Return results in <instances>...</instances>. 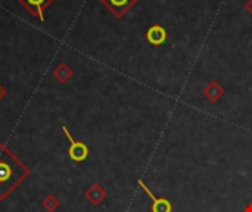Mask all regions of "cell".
I'll use <instances>...</instances> for the list:
<instances>
[{
	"mask_svg": "<svg viewBox=\"0 0 252 212\" xmlns=\"http://www.w3.org/2000/svg\"><path fill=\"white\" fill-rule=\"evenodd\" d=\"M30 170L19 161L13 152L6 146L0 145V201H4L27 177Z\"/></svg>",
	"mask_w": 252,
	"mask_h": 212,
	"instance_id": "1",
	"label": "cell"
},
{
	"mask_svg": "<svg viewBox=\"0 0 252 212\" xmlns=\"http://www.w3.org/2000/svg\"><path fill=\"white\" fill-rule=\"evenodd\" d=\"M62 131L63 134L66 136L68 142H69V148H68V156L74 161V162H83L87 159L89 156V148L87 145H84L83 142H77L74 140V137L71 136L69 130L63 125L62 127Z\"/></svg>",
	"mask_w": 252,
	"mask_h": 212,
	"instance_id": "2",
	"label": "cell"
},
{
	"mask_svg": "<svg viewBox=\"0 0 252 212\" xmlns=\"http://www.w3.org/2000/svg\"><path fill=\"white\" fill-rule=\"evenodd\" d=\"M22 4L31 16L37 18L38 21H44V10L55 1V0H16Z\"/></svg>",
	"mask_w": 252,
	"mask_h": 212,
	"instance_id": "3",
	"label": "cell"
},
{
	"mask_svg": "<svg viewBox=\"0 0 252 212\" xmlns=\"http://www.w3.org/2000/svg\"><path fill=\"white\" fill-rule=\"evenodd\" d=\"M99 1L105 4L115 18H123L126 12H128L137 0H99Z\"/></svg>",
	"mask_w": 252,
	"mask_h": 212,
	"instance_id": "4",
	"label": "cell"
},
{
	"mask_svg": "<svg viewBox=\"0 0 252 212\" xmlns=\"http://www.w3.org/2000/svg\"><path fill=\"white\" fill-rule=\"evenodd\" d=\"M139 183V186L145 190V193L152 199V207H151V210L152 212H171L173 211V205L170 204V201H167L165 198H155L154 196V193L148 189V186L142 182V180H139L137 182Z\"/></svg>",
	"mask_w": 252,
	"mask_h": 212,
	"instance_id": "5",
	"label": "cell"
},
{
	"mask_svg": "<svg viewBox=\"0 0 252 212\" xmlns=\"http://www.w3.org/2000/svg\"><path fill=\"white\" fill-rule=\"evenodd\" d=\"M84 196H86V199H87L93 207H99V205L106 199V192H105V189H103L100 184L94 183V184H92V186L86 190Z\"/></svg>",
	"mask_w": 252,
	"mask_h": 212,
	"instance_id": "6",
	"label": "cell"
},
{
	"mask_svg": "<svg viewBox=\"0 0 252 212\" xmlns=\"http://www.w3.org/2000/svg\"><path fill=\"white\" fill-rule=\"evenodd\" d=\"M146 38H148V41H149L151 44L159 46V44H162V43L165 41L167 32H165V30H164L161 25H152V27L148 30V32H146Z\"/></svg>",
	"mask_w": 252,
	"mask_h": 212,
	"instance_id": "7",
	"label": "cell"
},
{
	"mask_svg": "<svg viewBox=\"0 0 252 212\" xmlns=\"http://www.w3.org/2000/svg\"><path fill=\"white\" fill-rule=\"evenodd\" d=\"M204 94H205L211 102H217V100H220L221 96L224 94V89H223L219 83L211 81V83H208V84L204 87Z\"/></svg>",
	"mask_w": 252,
	"mask_h": 212,
	"instance_id": "8",
	"label": "cell"
},
{
	"mask_svg": "<svg viewBox=\"0 0 252 212\" xmlns=\"http://www.w3.org/2000/svg\"><path fill=\"white\" fill-rule=\"evenodd\" d=\"M71 77H72V69H71L65 62L59 63V65L53 69V78L58 80V81L62 83V84H65Z\"/></svg>",
	"mask_w": 252,
	"mask_h": 212,
	"instance_id": "9",
	"label": "cell"
},
{
	"mask_svg": "<svg viewBox=\"0 0 252 212\" xmlns=\"http://www.w3.org/2000/svg\"><path fill=\"white\" fill-rule=\"evenodd\" d=\"M41 207L47 212H55L59 208V199L56 196H53V195H49V196H46L43 199Z\"/></svg>",
	"mask_w": 252,
	"mask_h": 212,
	"instance_id": "10",
	"label": "cell"
},
{
	"mask_svg": "<svg viewBox=\"0 0 252 212\" xmlns=\"http://www.w3.org/2000/svg\"><path fill=\"white\" fill-rule=\"evenodd\" d=\"M245 9L252 15V0H248V1L245 3Z\"/></svg>",
	"mask_w": 252,
	"mask_h": 212,
	"instance_id": "11",
	"label": "cell"
},
{
	"mask_svg": "<svg viewBox=\"0 0 252 212\" xmlns=\"http://www.w3.org/2000/svg\"><path fill=\"white\" fill-rule=\"evenodd\" d=\"M4 96H6V90H4V89H3V87L0 86V100H1V99H3Z\"/></svg>",
	"mask_w": 252,
	"mask_h": 212,
	"instance_id": "12",
	"label": "cell"
},
{
	"mask_svg": "<svg viewBox=\"0 0 252 212\" xmlns=\"http://www.w3.org/2000/svg\"><path fill=\"white\" fill-rule=\"evenodd\" d=\"M244 212H252V202L251 204H248V205H247V208H245V211Z\"/></svg>",
	"mask_w": 252,
	"mask_h": 212,
	"instance_id": "13",
	"label": "cell"
}]
</instances>
